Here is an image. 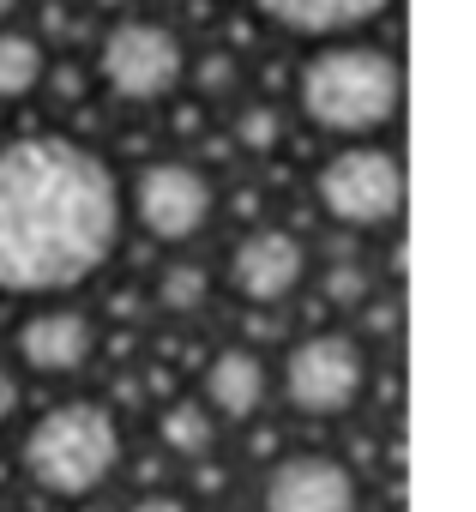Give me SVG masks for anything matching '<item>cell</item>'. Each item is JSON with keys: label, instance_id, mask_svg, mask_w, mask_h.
I'll return each instance as SVG.
<instances>
[{"label": "cell", "instance_id": "cell-1", "mask_svg": "<svg viewBox=\"0 0 476 512\" xmlns=\"http://www.w3.org/2000/svg\"><path fill=\"white\" fill-rule=\"evenodd\" d=\"M127 235L121 169L79 133L0 139V296L55 302L85 290Z\"/></svg>", "mask_w": 476, "mask_h": 512}, {"label": "cell", "instance_id": "cell-2", "mask_svg": "<svg viewBox=\"0 0 476 512\" xmlns=\"http://www.w3.org/2000/svg\"><path fill=\"white\" fill-rule=\"evenodd\" d=\"M404 97H410V79H404L398 49L374 43L368 31L308 43L302 67H296V85H290L296 115L332 145L386 139L404 115Z\"/></svg>", "mask_w": 476, "mask_h": 512}, {"label": "cell", "instance_id": "cell-3", "mask_svg": "<svg viewBox=\"0 0 476 512\" xmlns=\"http://www.w3.org/2000/svg\"><path fill=\"white\" fill-rule=\"evenodd\" d=\"M127 458L121 410L103 398H55L19 434V476L43 500H97Z\"/></svg>", "mask_w": 476, "mask_h": 512}, {"label": "cell", "instance_id": "cell-4", "mask_svg": "<svg viewBox=\"0 0 476 512\" xmlns=\"http://www.w3.org/2000/svg\"><path fill=\"white\" fill-rule=\"evenodd\" d=\"M314 205L326 223H338L350 235L398 229L404 205H410V169H404L398 145H386V139L332 145V157L314 169Z\"/></svg>", "mask_w": 476, "mask_h": 512}, {"label": "cell", "instance_id": "cell-5", "mask_svg": "<svg viewBox=\"0 0 476 512\" xmlns=\"http://www.w3.org/2000/svg\"><path fill=\"white\" fill-rule=\"evenodd\" d=\"M368 386H374V356L344 326L302 332L272 368V392H284V404L308 422H344L368 398Z\"/></svg>", "mask_w": 476, "mask_h": 512}, {"label": "cell", "instance_id": "cell-6", "mask_svg": "<svg viewBox=\"0 0 476 512\" xmlns=\"http://www.w3.org/2000/svg\"><path fill=\"white\" fill-rule=\"evenodd\" d=\"M97 85L127 109H157L187 85V43L169 19L151 13H115V25L97 37Z\"/></svg>", "mask_w": 476, "mask_h": 512}, {"label": "cell", "instance_id": "cell-7", "mask_svg": "<svg viewBox=\"0 0 476 512\" xmlns=\"http://www.w3.org/2000/svg\"><path fill=\"white\" fill-rule=\"evenodd\" d=\"M121 193H127V223H139L157 247H187L217 223V175L181 151L139 163V175L121 181Z\"/></svg>", "mask_w": 476, "mask_h": 512}, {"label": "cell", "instance_id": "cell-8", "mask_svg": "<svg viewBox=\"0 0 476 512\" xmlns=\"http://www.w3.org/2000/svg\"><path fill=\"white\" fill-rule=\"evenodd\" d=\"M308 278H314V253L284 223L248 229L242 241L229 247V266H223L229 296H242L248 308H284V302H296L308 290Z\"/></svg>", "mask_w": 476, "mask_h": 512}, {"label": "cell", "instance_id": "cell-9", "mask_svg": "<svg viewBox=\"0 0 476 512\" xmlns=\"http://www.w3.org/2000/svg\"><path fill=\"white\" fill-rule=\"evenodd\" d=\"M97 344H103L97 320H91L85 308H73L67 296H55V302H37V308L19 320V332H13V362L25 368V380H73V374L91 368Z\"/></svg>", "mask_w": 476, "mask_h": 512}, {"label": "cell", "instance_id": "cell-10", "mask_svg": "<svg viewBox=\"0 0 476 512\" xmlns=\"http://www.w3.org/2000/svg\"><path fill=\"white\" fill-rule=\"evenodd\" d=\"M260 512H362V482L338 452H284L260 476Z\"/></svg>", "mask_w": 476, "mask_h": 512}, {"label": "cell", "instance_id": "cell-11", "mask_svg": "<svg viewBox=\"0 0 476 512\" xmlns=\"http://www.w3.org/2000/svg\"><path fill=\"white\" fill-rule=\"evenodd\" d=\"M199 398L223 428H248L272 404V362L254 344H217L199 368Z\"/></svg>", "mask_w": 476, "mask_h": 512}, {"label": "cell", "instance_id": "cell-12", "mask_svg": "<svg viewBox=\"0 0 476 512\" xmlns=\"http://www.w3.org/2000/svg\"><path fill=\"white\" fill-rule=\"evenodd\" d=\"M248 7L296 37V43H326V37H356V31H374L398 0H248Z\"/></svg>", "mask_w": 476, "mask_h": 512}, {"label": "cell", "instance_id": "cell-13", "mask_svg": "<svg viewBox=\"0 0 476 512\" xmlns=\"http://www.w3.org/2000/svg\"><path fill=\"white\" fill-rule=\"evenodd\" d=\"M157 440H163L169 458H181V464H205V458L217 452V440H223V422L205 410L199 392H175V398L157 410Z\"/></svg>", "mask_w": 476, "mask_h": 512}, {"label": "cell", "instance_id": "cell-14", "mask_svg": "<svg viewBox=\"0 0 476 512\" xmlns=\"http://www.w3.org/2000/svg\"><path fill=\"white\" fill-rule=\"evenodd\" d=\"M49 85V49L37 31L0 25V103H25Z\"/></svg>", "mask_w": 476, "mask_h": 512}, {"label": "cell", "instance_id": "cell-15", "mask_svg": "<svg viewBox=\"0 0 476 512\" xmlns=\"http://www.w3.org/2000/svg\"><path fill=\"white\" fill-rule=\"evenodd\" d=\"M151 302L169 314V320H199L211 302H217V272L205 260H169L151 284Z\"/></svg>", "mask_w": 476, "mask_h": 512}, {"label": "cell", "instance_id": "cell-16", "mask_svg": "<svg viewBox=\"0 0 476 512\" xmlns=\"http://www.w3.org/2000/svg\"><path fill=\"white\" fill-rule=\"evenodd\" d=\"M284 103H272V97H248V103H235V115H229V139L242 145L248 157H272L278 145H284Z\"/></svg>", "mask_w": 476, "mask_h": 512}, {"label": "cell", "instance_id": "cell-17", "mask_svg": "<svg viewBox=\"0 0 476 512\" xmlns=\"http://www.w3.org/2000/svg\"><path fill=\"white\" fill-rule=\"evenodd\" d=\"M368 290H374V272L356 260V253H338V260L326 266V302L332 308L356 314V308H368Z\"/></svg>", "mask_w": 476, "mask_h": 512}, {"label": "cell", "instance_id": "cell-18", "mask_svg": "<svg viewBox=\"0 0 476 512\" xmlns=\"http://www.w3.org/2000/svg\"><path fill=\"white\" fill-rule=\"evenodd\" d=\"M235 79H242V67H235L229 49H205V55H187V85L199 97H229Z\"/></svg>", "mask_w": 476, "mask_h": 512}, {"label": "cell", "instance_id": "cell-19", "mask_svg": "<svg viewBox=\"0 0 476 512\" xmlns=\"http://www.w3.org/2000/svg\"><path fill=\"white\" fill-rule=\"evenodd\" d=\"M19 416H25V368L0 356V428H13Z\"/></svg>", "mask_w": 476, "mask_h": 512}, {"label": "cell", "instance_id": "cell-20", "mask_svg": "<svg viewBox=\"0 0 476 512\" xmlns=\"http://www.w3.org/2000/svg\"><path fill=\"white\" fill-rule=\"evenodd\" d=\"M121 512H193V500L175 494V488H145V494H133Z\"/></svg>", "mask_w": 476, "mask_h": 512}, {"label": "cell", "instance_id": "cell-21", "mask_svg": "<svg viewBox=\"0 0 476 512\" xmlns=\"http://www.w3.org/2000/svg\"><path fill=\"white\" fill-rule=\"evenodd\" d=\"M13 7H19V0H0V19H13Z\"/></svg>", "mask_w": 476, "mask_h": 512}, {"label": "cell", "instance_id": "cell-22", "mask_svg": "<svg viewBox=\"0 0 476 512\" xmlns=\"http://www.w3.org/2000/svg\"><path fill=\"white\" fill-rule=\"evenodd\" d=\"M97 7H109V13H121V7H127V0H97Z\"/></svg>", "mask_w": 476, "mask_h": 512}]
</instances>
